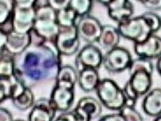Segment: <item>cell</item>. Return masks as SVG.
I'll list each match as a JSON object with an SVG mask.
<instances>
[{"mask_svg": "<svg viewBox=\"0 0 161 121\" xmlns=\"http://www.w3.org/2000/svg\"><path fill=\"white\" fill-rule=\"evenodd\" d=\"M15 76L26 87L56 81L63 66V56L55 42L41 45L31 44L25 52L15 57Z\"/></svg>", "mask_w": 161, "mask_h": 121, "instance_id": "1", "label": "cell"}, {"mask_svg": "<svg viewBox=\"0 0 161 121\" xmlns=\"http://www.w3.org/2000/svg\"><path fill=\"white\" fill-rule=\"evenodd\" d=\"M95 91L98 100L105 108L120 112L125 106L126 96L123 90L113 79H101Z\"/></svg>", "mask_w": 161, "mask_h": 121, "instance_id": "2", "label": "cell"}, {"mask_svg": "<svg viewBox=\"0 0 161 121\" xmlns=\"http://www.w3.org/2000/svg\"><path fill=\"white\" fill-rule=\"evenodd\" d=\"M57 11L50 4L36 9L34 31L49 42H55L60 32V27L57 21Z\"/></svg>", "mask_w": 161, "mask_h": 121, "instance_id": "3", "label": "cell"}, {"mask_svg": "<svg viewBox=\"0 0 161 121\" xmlns=\"http://www.w3.org/2000/svg\"><path fill=\"white\" fill-rule=\"evenodd\" d=\"M35 17V0H14L13 13L14 32L29 34L34 29Z\"/></svg>", "mask_w": 161, "mask_h": 121, "instance_id": "4", "label": "cell"}, {"mask_svg": "<svg viewBox=\"0 0 161 121\" xmlns=\"http://www.w3.org/2000/svg\"><path fill=\"white\" fill-rule=\"evenodd\" d=\"M117 29L121 37L133 41L134 44L142 43L154 34L148 22L142 15L131 18L128 21L119 24Z\"/></svg>", "mask_w": 161, "mask_h": 121, "instance_id": "5", "label": "cell"}, {"mask_svg": "<svg viewBox=\"0 0 161 121\" xmlns=\"http://www.w3.org/2000/svg\"><path fill=\"white\" fill-rule=\"evenodd\" d=\"M153 75L144 70L136 71L131 74L130 79L122 88L126 98L137 101L140 97L145 96L152 90Z\"/></svg>", "mask_w": 161, "mask_h": 121, "instance_id": "6", "label": "cell"}, {"mask_svg": "<svg viewBox=\"0 0 161 121\" xmlns=\"http://www.w3.org/2000/svg\"><path fill=\"white\" fill-rule=\"evenodd\" d=\"M132 60L130 51L119 46L106 52L103 55L102 66L108 73L120 74L129 69Z\"/></svg>", "mask_w": 161, "mask_h": 121, "instance_id": "7", "label": "cell"}, {"mask_svg": "<svg viewBox=\"0 0 161 121\" xmlns=\"http://www.w3.org/2000/svg\"><path fill=\"white\" fill-rule=\"evenodd\" d=\"M55 45L62 56H71L78 54L80 48V37L77 26L61 28L55 40Z\"/></svg>", "mask_w": 161, "mask_h": 121, "instance_id": "8", "label": "cell"}, {"mask_svg": "<svg viewBox=\"0 0 161 121\" xmlns=\"http://www.w3.org/2000/svg\"><path fill=\"white\" fill-rule=\"evenodd\" d=\"M103 54L94 44H86L84 46L75 58V68L78 70L93 69L99 70L103 63Z\"/></svg>", "mask_w": 161, "mask_h": 121, "instance_id": "9", "label": "cell"}, {"mask_svg": "<svg viewBox=\"0 0 161 121\" xmlns=\"http://www.w3.org/2000/svg\"><path fill=\"white\" fill-rule=\"evenodd\" d=\"M103 26L98 18L91 14L84 18H80L77 22V28L80 39L87 44H94L100 39Z\"/></svg>", "mask_w": 161, "mask_h": 121, "instance_id": "10", "label": "cell"}, {"mask_svg": "<svg viewBox=\"0 0 161 121\" xmlns=\"http://www.w3.org/2000/svg\"><path fill=\"white\" fill-rule=\"evenodd\" d=\"M49 99L57 112H69L75 100L74 89L56 85L53 87Z\"/></svg>", "mask_w": 161, "mask_h": 121, "instance_id": "11", "label": "cell"}, {"mask_svg": "<svg viewBox=\"0 0 161 121\" xmlns=\"http://www.w3.org/2000/svg\"><path fill=\"white\" fill-rule=\"evenodd\" d=\"M109 18L116 22L118 25L128 21L133 18L134 14V5L129 0H110L108 5Z\"/></svg>", "mask_w": 161, "mask_h": 121, "instance_id": "12", "label": "cell"}, {"mask_svg": "<svg viewBox=\"0 0 161 121\" xmlns=\"http://www.w3.org/2000/svg\"><path fill=\"white\" fill-rule=\"evenodd\" d=\"M134 52L140 58L158 60L161 57V37L152 34L144 42L134 44Z\"/></svg>", "mask_w": 161, "mask_h": 121, "instance_id": "13", "label": "cell"}, {"mask_svg": "<svg viewBox=\"0 0 161 121\" xmlns=\"http://www.w3.org/2000/svg\"><path fill=\"white\" fill-rule=\"evenodd\" d=\"M57 111L49 98L42 97L35 101L27 117V121H54Z\"/></svg>", "mask_w": 161, "mask_h": 121, "instance_id": "14", "label": "cell"}, {"mask_svg": "<svg viewBox=\"0 0 161 121\" xmlns=\"http://www.w3.org/2000/svg\"><path fill=\"white\" fill-rule=\"evenodd\" d=\"M26 86L15 76L12 77L0 78V101L13 100L21 95Z\"/></svg>", "mask_w": 161, "mask_h": 121, "instance_id": "15", "label": "cell"}, {"mask_svg": "<svg viewBox=\"0 0 161 121\" xmlns=\"http://www.w3.org/2000/svg\"><path fill=\"white\" fill-rule=\"evenodd\" d=\"M30 45L31 37L29 34H19L13 32L12 34L7 35V41L3 49L8 51L14 56H17L25 52Z\"/></svg>", "mask_w": 161, "mask_h": 121, "instance_id": "16", "label": "cell"}, {"mask_svg": "<svg viewBox=\"0 0 161 121\" xmlns=\"http://www.w3.org/2000/svg\"><path fill=\"white\" fill-rule=\"evenodd\" d=\"M142 109L149 117L157 118L161 116V89L155 88L144 96Z\"/></svg>", "mask_w": 161, "mask_h": 121, "instance_id": "17", "label": "cell"}, {"mask_svg": "<svg viewBox=\"0 0 161 121\" xmlns=\"http://www.w3.org/2000/svg\"><path fill=\"white\" fill-rule=\"evenodd\" d=\"M121 38L122 37L117 27L112 25H105L102 27V32L97 43L100 48L108 51L110 49L119 47Z\"/></svg>", "mask_w": 161, "mask_h": 121, "instance_id": "18", "label": "cell"}, {"mask_svg": "<svg viewBox=\"0 0 161 121\" xmlns=\"http://www.w3.org/2000/svg\"><path fill=\"white\" fill-rule=\"evenodd\" d=\"M100 80V74L97 69H86L79 71L78 84L79 88L86 92L96 91Z\"/></svg>", "mask_w": 161, "mask_h": 121, "instance_id": "19", "label": "cell"}, {"mask_svg": "<svg viewBox=\"0 0 161 121\" xmlns=\"http://www.w3.org/2000/svg\"><path fill=\"white\" fill-rule=\"evenodd\" d=\"M79 72L75 67L70 65H63L58 72L55 84L58 86L74 89L78 83Z\"/></svg>", "mask_w": 161, "mask_h": 121, "instance_id": "20", "label": "cell"}, {"mask_svg": "<svg viewBox=\"0 0 161 121\" xmlns=\"http://www.w3.org/2000/svg\"><path fill=\"white\" fill-rule=\"evenodd\" d=\"M15 57L6 50H0V78L14 76L16 71Z\"/></svg>", "mask_w": 161, "mask_h": 121, "instance_id": "21", "label": "cell"}, {"mask_svg": "<svg viewBox=\"0 0 161 121\" xmlns=\"http://www.w3.org/2000/svg\"><path fill=\"white\" fill-rule=\"evenodd\" d=\"M77 105L81 107L84 111H86L90 115L92 119L98 118L102 113V107H103L102 104H100L98 98L92 97L90 96L81 97L79 100Z\"/></svg>", "mask_w": 161, "mask_h": 121, "instance_id": "22", "label": "cell"}, {"mask_svg": "<svg viewBox=\"0 0 161 121\" xmlns=\"http://www.w3.org/2000/svg\"><path fill=\"white\" fill-rule=\"evenodd\" d=\"M57 21L58 26L61 28H70L77 26V22L79 17L70 6L68 8L64 9L57 12Z\"/></svg>", "mask_w": 161, "mask_h": 121, "instance_id": "23", "label": "cell"}, {"mask_svg": "<svg viewBox=\"0 0 161 121\" xmlns=\"http://www.w3.org/2000/svg\"><path fill=\"white\" fill-rule=\"evenodd\" d=\"M35 96L32 91V88L26 87L25 91L17 98L12 100L13 104L19 111H26L32 107L35 104Z\"/></svg>", "mask_w": 161, "mask_h": 121, "instance_id": "24", "label": "cell"}, {"mask_svg": "<svg viewBox=\"0 0 161 121\" xmlns=\"http://www.w3.org/2000/svg\"><path fill=\"white\" fill-rule=\"evenodd\" d=\"M94 1L91 0H70V7L77 13L79 18L90 15Z\"/></svg>", "mask_w": 161, "mask_h": 121, "instance_id": "25", "label": "cell"}, {"mask_svg": "<svg viewBox=\"0 0 161 121\" xmlns=\"http://www.w3.org/2000/svg\"><path fill=\"white\" fill-rule=\"evenodd\" d=\"M139 70H144L153 75L154 71V64L153 60L145 58H140V57L133 59L130 67L128 69V72L130 75H131L136 71H139Z\"/></svg>", "mask_w": 161, "mask_h": 121, "instance_id": "26", "label": "cell"}, {"mask_svg": "<svg viewBox=\"0 0 161 121\" xmlns=\"http://www.w3.org/2000/svg\"><path fill=\"white\" fill-rule=\"evenodd\" d=\"M14 1H0V24L10 20L13 18Z\"/></svg>", "mask_w": 161, "mask_h": 121, "instance_id": "27", "label": "cell"}, {"mask_svg": "<svg viewBox=\"0 0 161 121\" xmlns=\"http://www.w3.org/2000/svg\"><path fill=\"white\" fill-rule=\"evenodd\" d=\"M142 16L148 22L149 26H151L154 34H156L158 31L161 30V17L158 15L157 13L153 12H146L143 13Z\"/></svg>", "mask_w": 161, "mask_h": 121, "instance_id": "28", "label": "cell"}, {"mask_svg": "<svg viewBox=\"0 0 161 121\" xmlns=\"http://www.w3.org/2000/svg\"><path fill=\"white\" fill-rule=\"evenodd\" d=\"M119 113L122 114L126 121H144V118L136 110L135 107L124 106Z\"/></svg>", "mask_w": 161, "mask_h": 121, "instance_id": "29", "label": "cell"}, {"mask_svg": "<svg viewBox=\"0 0 161 121\" xmlns=\"http://www.w3.org/2000/svg\"><path fill=\"white\" fill-rule=\"evenodd\" d=\"M140 3L144 5L149 12H158L161 11V0H142Z\"/></svg>", "mask_w": 161, "mask_h": 121, "instance_id": "30", "label": "cell"}, {"mask_svg": "<svg viewBox=\"0 0 161 121\" xmlns=\"http://www.w3.org/2000/svg\"><path fill=\"white\" fill-rule=\"evenodd\" d=\"M72 113H74L75 117L77 118L78 121H92V118L90 117V115L84 111L81 107L79 106H76L73 110H72Z\"/></svg>", "mask_w": 161, "mask_h": 121, "instance_id": "31", "label": "cell"}, {"mask_svg": "<svg viewBox=\"0 0 161 121\" xmlns=\"http://www.w3.org/2000/svg\"><path fill=\"white\" fill-rule=\"evenodd\" d=\"M70 0H49V4L52 8L58 12L68 8L70 6Z\"/></svg>", "mask_w": 161, "mask_h": 121, "instance_id": "32", "label": "cell"}, {"mask_svg": "<svg viewBox=\"0 0 161 121\" xmlns=\"http://www.w3.org/2000/svg\"><path fill=\"white\" fill-rule=\"evenodd\" d=\"M98 121H126L120 113H113V114H107L101 116Z\"/></svg>", "mask_w": 161, "mask_h": 121, "instance_id": "33", "label": "cell"}, {"mask_svg": "<svg viewBox=\"0 0 161 121\" xmlns=\"http://www.w3.org/2000/svg\"><path fill=\"white\" fill-rule=\"evenodd\" d=\"M54 121H78L75 117L74 113H72V111L65 112V113H62L59 116H57Z\"/></svg>", "mask_w": 161, "mask_h": 121, "instance_id": "34", "label": "cell"}, {"mask_svg": "<svg viewBox=\"0 0 161 121\" xmlns=\"http://www.w3.org/2000/svg\"><path fill=\"white\" fill-rule=\"evenodd\" d=\"M0 121H14L12 113L4 107L0 109Z\"/></svg>", "mask_w": 161, "mask_h": 121, "instance_id": "35", "label": "cell"}, {"mask_svg": "<svg viewBox=\"0 0 161 121\" xmlns=\"http://www.w3.org/2000/svg\"><path fill=\"white\" fill-rule=\"evenodd\" d=\"M49 4V0H35V8L36 9L42 8Z\"/></svg>", "mask_w": 161, "mask_h": 121, "instance_id": "36", "label": "cell"}, {"mask_svg": "<svg viewBox=\"0 0 161 121\" xmlns=\"http://www.w3.org/2000/svg\"><path fill=\"white\" fill-rule=\"evenodd\" d=\"M7 41V35L0 33V49H3Z\"/></svg>", "mask_w": 161, "mask_h": 121, "instance_id": "37", "label": "cell"}, {"mask_svg": "<svg viewBox=\"0 0 161 121\" xmlns=\"http://www.w3.org/2000/svg\"><path fill=\"white\" fill-rule=\"evenodd\" d=\"M136 101L134 99H130V98H126V102H125V106L128 107H135Z\"/></svg>", "mask_w": 161, "mask_h": 121, "instance_id": "38", "label": "cell"}, {"mask_svg": "<svg viewBox=\"0 0 161 121\" xmlns=\"http://www.w3.org/2000/svg\"><path fill=\"white\" fill-rule=\"evenodd\" d=\"M156 69H157L158 75L161 76V57L157 60V62H156Z\"/></svg>", "mask_w": 161, "mask_h": 121, "instance_id": "39", "label": "cell"}, {"mask_svg": "<svg viewBox=\"0 0 161 121\" xmlns=\"http://www.w3.org/2000/svg\"><path fill=\"white\" fill-rule=\"evenodd\" d=\"M153 121H161V116H158V117L155 118Z\"/></svg>", "mask_w": 161, "mask_h": 121, "instance_id": "40", "label": "cell"}, {"mask_svg": "<svg viewBox=\"0 0 161 121\" xmlns=\"http://www.w3.org/2000/svg\"><path fill=\"white\" fill-rule=\"evenodd\" d=\"M14 121H26V120H23V119H17V120H14Z\"/></svg>", "mask_w": 161, "mask_h": 121, "instance_id": "41", "label": "cell"}]
</instances>
